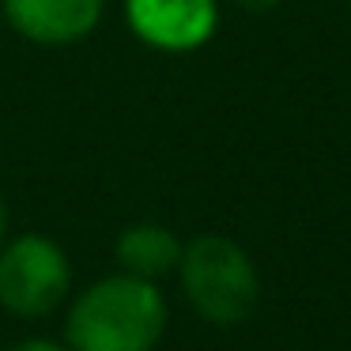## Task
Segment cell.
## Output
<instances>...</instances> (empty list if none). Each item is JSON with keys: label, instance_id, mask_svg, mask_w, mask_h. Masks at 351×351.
Masks as SVG:
<instances>
[{"label": "cell", "instance_id": "6da1fadb", "mask_svg": "<svg viewBox=\"0 0 351 351\" xmlns=\"http://www.w3.org/2000/svg\"><path fill=\"white\" fill-rule=\"evenodd\" d=\"M167 321L170 310L159 283L114 272L80 291L69 306L64 343L72 351H155Z\"/></svg>", "mask_w": 351, "mask_h": 351}, {"label": "cell", "instance_id": "7a4b0ae2", "mask_svg": "<svg viewBox=\"0 0 351 351\" xmlns=\"http://www.w3.org/2000/svg\"><path fill=\"white\" fill-rule=\"evenodd\" d=\"M182 291L208 325H242L261 302V272L227 234H197L178 261Z\"/></svg>", "mask_w": 351, "mask_h": 351}, {"label": "cell", "instance_id": "3957f363", "mask_svg": "<svg viewBox=\"0 0 351 351\" xmlns=\"http://www.w3.org/2000/svg\"><path fill=\"white\" fill-rule=\"evenodd\" d=\"M72 287V261L49 234H19L0 245V306L38 321L61 310Z\"/></svg>", "mask_w": 351, "mask_h": 351}, {"label": "cell", "instance_id": "277c9868", "mask_svg": "<svg viewBox=\"0 0 351 351\" xmlns=\"http://www.w3.org/2000/svg\"><path fill=\"white\" fill-rule=\"evenodd\" d=\"M125 19L144 46L159 53H193L219 27L215 0H125Z\"/></svg>", "mask_w": 351, "mask_h": 351}, {"label": "cell", "instance_id": "5b68a950", "mask_svg": "<svg viewBox=\"0 0 351 351\" xmlns=\"http://www.w3.org/2000/svg\"><path fill=\"white\" fill-rule=\"evenodd\" d=\"M4 19L34 46H76L102 23L106 0H0Z\"/></svg>", "mask_w": 351, "mask_h": 351}, {"label": "cell", "instance_id": "8992f818", "mask_svg": "<svg viewBox=\"0 0 351 351\" xmlns=\"http://www.w3.org/2000/svg\"><path fill=\"white\" fill-rule=\"evenodd\" d=\"M182 238L174 234L170 227L152 219L129 223V227L117 234L114 257L121 265V272L136 276V280H152L159 283L162 276L178 272V261H182Z\"/></svg>", "mask_w": 351, "mask_h": 351}, {"label": "cell", "instance_id": "52a82bcc", "mask_svg": "<svg viewBox=\"0 0 351 351\" xmlns=\"http://www.w3.org/2000/svg\"><path fill=\"white\" fill-rule=\"evenodd\" d=\"M8 351H72V348L61 340H49V336H31V340H19L16 348H8Z\"/></svg>", "mask_w": 351, "mask_h": 351}, {"label": "cell", "instance_id": "ba28073f", "mask_svg": "<svg viewBox=\"0 0 351 351\" xmlns=\"http://www.w3.org/2000/svg\"><path fill=\"white\" fill-rule=\"evenodd\" d=\"M238 8H245V12H272L280 0H234Z\"/></svg>", "mask_w": 351, "mask_h": 351}, {"label": "cell", "instance_id": "9c48e42d", "mask_svg": "<svg viewBox=\"0 0 351 351\" xmlns=\"http://www.w3.org/2000/svg\"><path fill=\"white\" fill-rule=\"evenodd\" d=\"M8 242V204H4V197H0V245Z\"/></svg>", "mask_w": 351, "mask_h": 351}]
</instances>
